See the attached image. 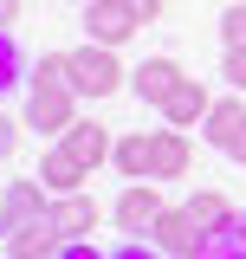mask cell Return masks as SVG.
<instances>
[{
    "label": "cell",
    "instance_id": "6da1fadb",
    "mask_svg": "<svg viewBox=\"0 0 246 259\" xmlns=\"http://www.w3.org/2000/svg\"><path fill=\"white\" fill-rule=\"evenodd\" d=\"M117 84H123V65L110 46H78L71 52V91L78 97H110Z\"/></svg>",
    "mask_w": 246,
    "mask_h": 259
},
{
    "label": "cell",
    "instance_id": "7a4b0ae2",
    "mask_svg": "<svg viewBox=\"0 0 246 259\" xmlns=\"http://www.w3.org/2000/svg\"><path fill=\"white\" fill-rule=\"evenodd\" d=\"M78 91H65V84H32L26 97V130H39V136H65V130L78 123V104H71Z\"/></svg>",
    "mask_w": 246,
    "mask_h": 259
},
{
    "label": "cell",
    "instance_id": "3957f363",
    "mask_svg": "<svg viewBox=\"0 0 246 259\" xmlns=\"http://www.w3.org/2000/svg\"><path fill=\"white\" fill-rule=\"evenodd\" d=\"M149 246H162L169 259H201V253H208V233L194 227L188 207H162V221L149 227Z\"/></svg>",
    "mask_w": 246,
    "mask_h": 259
},
{
    "label": "cell",
    "instance_id": "277c9868",
    "mask_svg": "<svg viewBox=\"0 0 246 259\" xmlns=\"http://www.w3.org/2000/svg\"><path fill=\"white\" fill-rule=\"evenodd\" d=\"M46 214H52V201H46V182H39V175L0 188V233H20V227L46 221Z\"/></svg>",
    "mask_w": 246,
    "mask_h": 259
},
{
    "label": "cell",
    "instance_id": "5b68a950",
    "mask_svg": "<svg viewBox=\"0 0 246 259\" xmlns=\"http://www.w3.org/2000/svg\"><path fill=\"white\" fill-rule=\"evenodd\" d=\"M85 32H91V46H110V52H117L123 39L136 32L130 0H85Z\"/></svg>",
    "mask_w": 246,
    "mask_h": 259
},
{
    "label": "cell",
    "instance_id": "8992f818",
    "mask_svg": "<svg viewBox=\"0 0 246 259\" xmlns=\"http://www.w3.org/2000/svg\"><path fill=\"white\" fill-rule=\"evenodd\" d=\"M162 207H169V201H162V188H155V182H130V188L117 194V207H110V214H117L123 233H149V227L162 221Z\"/></svg>",
    "mask_w": 246,
    "mask_h": 259
},
{
    "label": "cell",
    "instance_id": "52a82bcc",
    "mask_svg": "<svg viewBox=\"0 0 246 259\" xmlns=\"http://www.w3.org/2000/svg\"><path fill=\"white\" fill-rule=\"evenodd\" d=\"M182 78H188V71H182L175 59H143L136 71H130V91L143 97V104H155V110H162L169 97L182 91Z\"/></svg>",
    "mask_w": 246,
    "mask_h": 259
},
{
    "label": "cell",
    "instance_id": "ba28073f",
    "mask_svg": "<svg viewBox=\"0 0 246 259\" xmlns=\"http://www.w3.org/2000/svg\"><path fill=\"white\" fill-rule=\"evenodd\" d=\"M208 110H214V91L201 84V78H182V91L162 104V117H169V130H194L208 123Z\"/></svg>",
    "mask_w": 246,
    "mask_h": 259
},
{
    "label": "cell",
    "instance_id": "9c48e42d",
    "mask_svg": "<svg viewBox=\"0 0 246 259\" xmlns=\"http://www.w3.org/2000/svg\"><path fill=\"white\" fill-rule=\"evenodd\" d=\"M85 175H91V168H85V162L71 156L65 143H52V149L39 156V182H46L52 194H85Z\"/></svg>",
    "mask_w": 246,
    "mask_h": 259
},
{
    "label": "cell",
    "instance_id": "30bf717a",
    "mask_svg": "<svg viewBox=\"0 0 246 259\" xmlns=\"http://www.w3.org/2000/svg\"><path fill=\"white\" fill-rule=\"evenodd\" d=\"M46 227H52L59 240H85V233L97 227V201H91V194H59L52 214H46Z\"/></svg>",
    "mask_w": 246,
    "mask_h": 259
},
{
    "label": "cell",
    "instance_id": "8fae6325",
    "mask_svg": "<svg viewBox=\"0 0 246 259\" xmlns=\"http://www.w3.org/2000/svg\"><path fill=\"white\" fill-rule=\"evenodd\" d=\"M182 207L194 214V227H201L208 240H214V233H233V227H240V214L227 207V194H220V188H194V194L182 201Z\"/></svg>",
    "mask_w": 246,
    "mask_h": 259
},
{
    "label": "cell",
    "instance_id": "7c38bea8",
    "mask_svg": "<svg viewBox=\"0 0 246 259\" xmlns=\"http://www.w3.org/2000/svg\"><path fill=\"white\" fill-rule=\"evenodd\" d=\"M59 143H65L78 162H85V168H97V162H110V156H117V143H110V136H104V123H91V117H78V123L59 136Z\"/></svg>",
    "mask_w": 246,
    "mask_h": 259
},
{
    "label": "cell",
    "instance_id": "4fadbf2b",
    "mask_svg": "<svg viewBox=\"0 0 246 259\" xmlns=\"http://www.w3.org/2000/svg\"><path fill=\"white\" fill-rule=\"evenodd\" d=\"M110 162H117L130 182H155V130H136V136H123Z\"/></svg>",
    "mask_w": 246,
    "mask_h": 259
},
{
    "label": "cell",
    "instance_id": "5bb4252c",
    "mask_svg": "<svg viewBox=\"0 0 246 259\" xmlns=\"http://www.w3.org/2000/svg\"><path fill=\"white\" fill-rule=\"evenodd\" d=\"M240 130H246V97H214V110H208V123H201V143L227 149Z\"/></svg>",
    "mask_w": 246,
    "mask_h": 259
},
{
    "label": "cell",
    "instance_id": "9a60e30c",
    "mask_svg": "<svg viewBox=\"0 0 246 259\" xmlns=\"http://www.w3.org/2000/svg\"><path fill=\"white\" fill-rule=\"evenodd\" d=\"M188 162H194V143L182 130H155V182H182Z\"/></svg>",
    "mask_w": 246,
    "mask_h": 259
},
{
    "label": "cell",
    "instance_id": "2e32d148",
    "mask_svg": "<svg viewBox=\"0 0 246 259\" xmlns=\"http://www.w3.org/2000/svg\"><path fill=\"white\" fill-rule=\"evenodd\" d=\"M59 233L46 221H32V227H20V233H7V259H59Z\"/></svg>",
    "mask_w": 246,
    "mask_h": 259
},
{
    "label": "cell",
    "instance_id": "e0dca14e",
    "mask_svg": "<svg viewBox=\"0 0 246 259\" xmlns=\"http://www.w3.org/2000/svg\"><path fill=\"white\" fill-rule=\"evenodd\" d=\"M13 84H26V59H20V46H13V32L0 26V97L13 91Z\"/></svg>",
    "mask_w": 246,
    "mask_h": 259
},
{
    "label": "cell",
    "instance_id": "ac0fdd59",
    "mask_svg": "<svg viewBox=\"0 0 246 259\" xmlns=\"http://www.w3.org/2000/svg\"><path fill=\"white\" fill-rule=\"evenodd\" d=\"M26 84H65V91H71V52H46V59L32 65Z\"/></svg>",
    "mask_w": 246,
    "mask_h": 259
},
{
    "label": "cell",
    "instance_id": "d6986e66",
    "mask_svg": "<svg viewBox=\"0 0 246 259\" xmlns=\"http://www.w3.org/2000/svg\"><path fill=\"white\" fill-rule=\"evenodd\" d=\"M220 39H227V46H246V0H233V7L220 13Z\"/></svg>",
    "mask_w": 246,
    "mask_h": 259
},
{
    "label": "cell",
    "instance_id": "ffe728a7",
    "mask_svg": "<svg viewBox=\"0 0 246 259\" xmlns=\"http://www.w3.org/2000/svg\"><path fill=\"white\" fill-rule=\"evenodd\" d=\"M201 259H246V240H240V227H233V233H214Z\"/></svg>",
    "mask_w": 246,
    "mask_h": 259
},
{
    "label": "cell",
    "instance_id": "44dd1931",
    "mask_svg": "<svg viewBox=\"0 0 246 259\" xmlns=\"http://www.w3.org/2000/svg\"><path fill=\"white\" fill-rule=\"evenodd\" d=\"M220 78H227L233 91H246V46H227V65H220Z\"/></svg>",
    "mask_w": 246,
    "mask_h": 259
},
{
    "label": "cell",
    "instance_id": "7402d4cb",
    "mask_svg": "<svg viewBox=\"0 0 246 259\" xmlns=\"http://www.w3.org/2000/svg\"><path fill=\"white\" fill-rule=\"evenodd\" d=\"M13 149H20V123L0 117V162H13Z\"/></svg>",
    "mask_w": 246,
    "mask_h": 259
},
{
    "label": "cell",
    "instance_id": "603a6c76",
    "mask_svg": "<svg viewBox=\"0 0 246 259\" xmlns=\"http://www.w3.org/2000/svg\"><path fill=\"white\" fill-rule=\"evenodd\" d=\"M59 259H110V253H97L91 240H65V246H59Z\"/></svg>",
    "mask_w": 246,
    "mask_h": 259
},
{
    "label": "cell",
    "instance_id": "cb8c5ba5",
    "mask_svg": "<svg viewBox=\"0 0 246 259\" xmlns=\"http://www.w3.org/2000/svg\"><path fill=\"white\" fill-rule=\"evenodd\" d=\"M110 259H169V253H162V246H143V240H130V246H117Z\"/></svg>",
    "mask_w": 246,
    "mask_h": 259
},
{
    "label": "cell",
    "instance_id": "d4e9b609",
    "mask_svg": "<svg viewBox=\"0 0 246 259\" xmlns=\"http://www.w3.org/2000/svg\"><path fill=\"white\" fill-rule=\"evenodd\" d=\"M130 13H136V26H149V20H162V0H130Z\"/></svg>",
    "mask_w": 246,
    "mask_h": 259
},
{
    "label": "cell",
    "instance_id": "484cf974",
    "mask_svg": "<svg viewBox=\"0 0 246 259\" xmlns=\"http://www.w3.org/2000/svg\"><path fill=\"white\" fill-rule=\"evenodd\" d=\"M20 20V0H0V26H13Z\"/></svg>",
    "mask_w": 246,
    "mask_h": 259
},
{
    "label": "cell",
    "instance_id": "4316f807",
    "mask_svg": "<svg viewBox=\"0 0 246 259\" xmlns=\"http://www.w3.org/2000/svg\"><path fill=\"white\" fill-rule=\"evenodd\" d=\"M227 156H233V162H246V130L233 136V143H227Z\"/></svg>",
    "mask_w": 246,
    "mask_h": 259
},
{
    "label": "cell",
    "instance_id": "83f0119b",
    "mask_svg": "<svg viewBox=\"0 0 246 259\" xmlns=\"http://www.w3.org/2000/svg\"><path fill=\"white\" fill-rule=\"evenodd\" d=\"M240 240H246V214H240Z\"/></svg>",
    "mask_w": 246,
    "mask_h": 259
}]
</instances>
